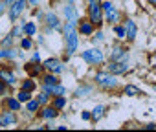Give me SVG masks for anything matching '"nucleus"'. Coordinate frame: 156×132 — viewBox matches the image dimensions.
<instances>
[{
  "label": "nucleus",
  "instance_id": "obj_1",
  "mask_svg": "<svg viewBox=\"0 0 156 132\" xmlns=\"http://www.w3.org/2000/svg\"><path fill=\"white\" fill-rule=\"evenodd\" d=\"M64 37H66V44H68V53H73L77 50V31H75V22H68L64 26Z\"/></svg>",
  "mask_w": 156,
  "mask_h": 132
},
{
  "label": "nucleus",
  "instance_id": "obj_2",
  "mask_svg": "<svg viewBox=\"0 0 156 132\" xmlns=\"http://www.w3.org/2000/svg\"><path fill=\"white\" fill-rule=\"evenodd\" d=\"M101 86H116L118 85V79L114 77V74H110V72H99V74H96V77H94Z\"/></svg>",
  "mask_w": 156,
  "mask_h": 132
},
{
  "label": "nucleus",
  "instance_id": "obj_3",
  "mask_svg": "<svg viewBox=\"0 0 156 132\" xmlns=\"http://www.w3.org/2000/svg\"><path fill=\"white\" fill-rule=\"evenodd\" d=\"M88 4H90V19H92V24H101V4H99V0H88Z\"/></svg>",
  "mask_w": 156,
  "mask_h": 132
},
{
  "label": "nucleus",
  "instance_id": "obj_4",
  "mask_svg": "<svg viewBox=\"0 0 156 132\" xmlns=\"http://www.w3.org/2000/svg\"><path fill=\"white\" fill-rule=\"evenodd\" d=\"M83 59H85L87 62H92V64H101V62H103V53H101L98 48L87 50V51H83Z\"/></svg>",
  "mask_w": 156,
  "mask_h": 132
},
{
  "label": "nucleus",
  "instance_id": "obj_5",
  "mask_svg": "<svg viewBox=\"0 0 156 132\" xmlns=\"http://www.w3.org/2000/svg\"><path fill=\"white\" fill-rule=\"evenodd\" d=\"M24 6H26L24 0H15V2L11 4V8H9V19L11 20H17L20 17V13L24 11Z\"/></svg>",
  "mask_w": 156,
  "mask_h": 132
},
{
  "label": "nucleus",
  "instance_id": "obj_6",
  "mask_svg": "<svg viewBox=\"0 0 156 132\" xmlns=\"http://www.w3.org/2000/svg\"><path fill=\"white\" fill-rule=\"evenodd\" d=\"M127 70H129V66H127L123 61H112V62L108 64V72L114 74V75H116V74H125Z\"/></svg>",
  "mask_w": 156,
  "mask_h": 132
},
{
  "label": "nucleus",
  "instance_id": "obj_7",
  "mask_svg": "<svg viewBox=\"0 0 156 132\" xmlns=\"http://www.w3.org/2000/svg\"><path fill=\"white\" fill-rule=\"evenodd\" d=\"M44 68H48V70L53 72V74H61V72H62V62L57 61V59H48V61L44 62Z\"/></svg>",
  "mask_w": 156,
  "mask_h": 132
},
{
  "label": "nucleus",
  "instance_id": "obj_8",
  "mask_svg": "<svg viewBox=\"0 0 156 132\" xmlns=\"http://www.w3.org/2000/svg\"><path fill=\"white\" fill-rule=\"evenodd\" d=\"M44 92L48 94H53V96H64V86H61L59 83L57 85H48V83H44Z\"/></svg>",
  "mask_w": 156,
  "mask_h": 132
},
{
  "label": "nucleus",
  "instance_id": "obj_9",
  "mask_svg": "<svg viewBox=\"0 0 156 132\" xmlns=\"http://www.w3.org/2000/svg\"><path fill=\"white\" fill-rule=\"evenodd\" d=\"M125 31H127V39H129V40H134V39H136V24H134L132 20H127Z\"/></svg>",
  "mask_w": 156,
  "mask_h": 132
},
{
  "label": "nucleus",
  "instance_id": "obj_10",
  "mask_svg": "<svg viewBox=\"0 0 156 132\" xmlns=\"http://www.w3.org/2000/svg\"><path fill=\"white\" fill-rule=\"evenodd\" d=\"M64 11H66V17H68L72 22H75V20H77V13H75V8H73V4H72V2H68V6L64 8Z\"/></svg>",
  "mask_w": 156,
  "mask_h": 132
},
{
  "label": "nucleus",
  "instance_id": "obj_11",
  "mask_svg": "<svg viewBox=\"0 0 156 132\" xmlns=\"http://www.w3.org/2000/svg\"><path fill=\"white\" fill-rule=\"evenodd\" d=\"M46 20H48V24H50L53 30H59V19H57L53 13H48V15H46Z\"/></svg>",
  "mask_w": 156,
  "mask_h": 132
},
{
  "label": "nucleus",
  "instance_id": "obj_12",
  "mask_svg": "<svg viewBox=\"0 0 156 132\" xmlns=\"http://www.w3.org/2000/svg\"><path fill=\"white\" fill-rule=\"evenodd\" d=\"M125 57H127V53L121 48H116L114 53H112V61H125Z\"/></svg>",
  "mask_w": 156,
  "mask_h": 132
},
{
  "label": "nucleus",
  "instance_id": "obj_13",
  "mask_svg": "<svg viewBox=\"0 0 156 132\" xmlns=\"http://www.w3.org/2000/svg\"><path fill=\"white\" fill-rule=\"evenodd\" d=\"M0 77H2L6 83H9V85L15 83V75H13L11 72H8V70H2V72H0Z\"/></svg>",
  "mask_w": 156,
  "mask_h": 132
},
{
  "label": "nucleus",
  "instance_id": "obj_14",
  "mask_svg": "<svg viewBox=\"0 0 156 132\" xmlns=\"http://www.w3.org/2000/svg\"><path fill=\"white\" fill-rule=\"evenodd\" d=\"M103 114H105V106H96L94 108V112H92V117H94V121H98V119H101L103 117Z\"/></svg>",
  "mask_w": 156,
  "mask_h": 132
},
{
  "label": "nucleus",
  "instance_id": "obj_15",
  "mask_svg": "<svg viewBox=\"0 0 156 132\" xmlns=\"http://www.w3.org/2000/svg\"><path fill=\"white\" fill-rule=\"evenodd\" d=\"M94 31V26H92V22H83L81 24V33H85V35H90Z\"/></svg>",
  "mask_w": 156,
  "mask_h": 132
},
{
  "label": "nucleus",
  "instance_id": "obj_16",
  "mask_svg": "<svg viewBox=\"0 0 156 132\" xmlns=\"http://www.w3.org/2000/svg\"><path fill=\"white\" fill-rule=\"evenodd\" d=\"M125 94H127V96H138V94H140V90H138L136 86L129 85V86H125Z\"/></svg>",
  "mask_w": 156,
  "mask_h": 132
},
{
  "label": "nucleus",
  "instance_id": "obj_17",
  "mask_svg": "<svg viewBox=\"0 0 156 132\" xmlns=\"http://www.w3.org/2000/svg\"><path fill=\"white\" fill-rule=\"evenodd\" d=\"M42 116H44V117H50V119H51V117H55V116H57V110H55V108H50V106H48V108H46V110L42 112Z\"/></svg>",
  "mask_w": 156,
  "mask_h": 132
},
{
  "label": "nucleus",
  "instance_id": "obj_18",
  "mask_svg": "<svg viewBox=\"0 0 156 132\" xmlns=\"http://www.w3.org/2000/svg\"><path fill=\"white\" fill-rule=\"evenodd\" d=\"M101 8H103V11H105V15H110V13L114 11V6H112L110 2H105V4H101Z\"/></svg>",
  "mask_w": 156,
  "mask_h": 132
},
{
  "label": "nucleus",
  "instance_id": "obj_19",
  "mask_svg": "<svg viewBox=\"0 0 156 132\" xmlns=\"http://www.w3.org/2000/svg\"><path fill=\"white\" fill-rule=\"evenodd\" d=\"M24 31H26L28 35H35L37 28H35V24H31V22H30V24H26V26H24Z\"/></svg>",
  "mask_w": 156,
  "mask_h": 132
},
{
  "label": "nucleus",
  "instance_id": "obj_20",
  "mask_svg": "<svg viewBox=\"0 0 156 132\" xmlns=\"http://www.w3.org/2000/svg\"><path fill=\"white\" fill-rule=\"evenodd\" d=\"M8 106L11 110H19L20 108V101H15V99H8Z\"/></svg>",
  "mask_w": 156,
  "mask_h": 132
},
{
  "label": "nucleus",
  "instance_id": "obj_21",
  "mask_svg": "<svg viewBox=\"0 0 156 132\" xmlns=\"http://www.w3.org/2000/svg\"><path fill=\"white\" fill-rule=\"evenodd\" d=\"M19 101H20V103L30 101V92H28V90H22V92L19 94Z\"/></svg>",
  "mask_w": 156,
  "mask_h": 132
},
{
  "label": "nucleus",
  "instance_id": "obj_22",
  "mask_svg": "<svg viewBox=\"0 0 156 132\" xmlns=\"http://www.w3.org/2000/svg\"><path fill=\"white\" fill-rule=\"evenodd\" d=\"M39 105H41L39 101H28V110H30V112H35V110L39 108Z\"/></svg>",
  "mask_w": 156,
  "mask_h": 132
},
{
  "label": "nucleus",
  "instance_id": "obj_23",
  "mask_svg": "<svg viewBox=\"0 0 156 132\" xmlns=\"http://www.w3.org/2000/svg\"><path fill=\"white\" fill-rule=\"evenodd\" d=\"M64 103H66V101H64V97H62V96H59V97L55 99V108H62V106H64Z\"/></svg>",
  "mask_w": 156,
  "mask_h": 132
},
{
  "label": "nucleus",
  "instance_id": "obj_24",
  "mask_svg": "<svg viewBox=\"0 0 156 132\" xmlns=\"http://www.w3.org/2000/svg\"><path fill=\"white\" fill-rule=\"evenodd\" d=\"M0 57H15V51L13 50H0Z\"/></svg>",
  "mask_w": 156,
  "mask_h": 132
},
{
  "label": "nucleus",
  "instance_id": "obj_25",
  "mask_svg": "<svg viewBox=\"0 0 156 132\" xmlns=\"http://www.w3.org/2000/svg\"><path fill=\"white\" fill-rule=\"evenodd\" d=\"M33 88H35V85H33L31 81H24V85H22V90H28V92H30V90H33Z\"/></svg>",
  "mask_w": 156,
  "mask_h": 132
},
{
  "label": "nucleus",
  "instance_id": "obj_26",
  "mask_svg": "<svg viewBox=\"0 0 156 132\" xmlns=\"http://www.w3.org/2000/svg\"><path fill=\"white\" fill-rule=\"evenodd\" d=\"M4 123H8V125L15 123V116H13V114H6V116H4Z\"/></svg>",
  "mask_w": 156,
  "mask_h": 132
},
{
  "label": "nucleus",
  "instance_id": "obj_27",
  "mask_svg": "<svg viewBox=\"0 0 156 132\" xmlns=\"http://www.w3.org/2000/svg\"><path fill=\"white\" fill-rule=\"evenodd\" d=\"M116 33H118L121 39H123V37H127V31H125V28H121V26H118V28H116Z\"/></svg>",
  "mask_w": 156,
  "mask_h": 132
},
{
  "label": "nucleus",
  "instance_id": "obj_28",
  "mask_svg": "<svg viewBox=\"0 0 156 132\" xmlns=\"http://www.w3.org/2000/svg\"><path fill=\"white\" fill-rule=\"evenodd\" d=\"M44 83H48V85H57V83H59V81H57V79H55V77H53V75H48V77H46V79H44Z\"/></svg>",
  "mask_w": 156,
  "mask_h": 132
},
{
  "label": "nucleus",
  "instance_id": "obj_29",
  "mask_svg": "<svg viewBox=\"0 0 156 132\" xmlns=\"http://www.w3.org/2000/svg\"><path fill=\"white\" fill-rule=\"evenodd\" d=\"M108 17V22H116L118 20V11H112L110 15H107Z\"/></svg>",
  "mask_w": 156,
  "mask_h": 132
},
{
  "label": "nucleus",
  "instance_id": "obj_30",
  "mask_svg": "<svg viewBox=\"0 0 156 132\" xmlns=\"http://www.w3.org/2000/svg\"><path fill=\"white\" fill-rule=\"evenodd\" d=\"M37 101H39V103H46V101H48V94H46V92H44V94H41Z\"/></svg>",
  "mask_w": 156,
  "mask_h": 132
},
{
  "label": "nucleus",
  "instance_id": "obj_31",
  "mask_svg": "<svg viewBox=\"0 0 156 132\" xmlns=\"http://www.w3.org/2000/svg\"><path fill=\"white\" fill-rule=\"evenodd\" d=\"M30 46H31V40H30V39H24V40H22V48H24V50H28Z\"/></svg>",
  "mask_w": 156,
  "mask_h": 132
},
{
  "label": "nucleus",
  "instance_id": "obj_32",
  "mask_svg": "<svg viewBox=\"0 0 156 132\" xmlns=\"http://www.w3.org/2000/svg\"><path fill=\"white\" fill-rule=\"evenodd\" d=\"M87 92H88V88H81V90L75 92V96H81V94H87Z\"/></svg>",
  "mask_w": 156,
  "mask_h": 132
},
{
  "label": "nucleus",
  "instance_id": "obj_33",
  "mask_svg": "<svg viewBox=\"0 0 156 132\" xmlns=\"http://www.w3.org/2000/svg\"><path fill=\"white\" fill-rule=\"evenodd\" d=\"M96 40H103V33H101V31L96 33Z\"/></svg>",
  "mask_w": 156,
  "mask_h": 132
},
{
  "label": "nucleus",
  "instance_id": "obj_34",
  "mask_svg": "<svg viewBox=\"0 0 156 132\" xmlns=\"http://www.w3.org/2000/svg\"><path fill=\"white\" fill-rule=\"evenodd\" d=\"M4 8H6V4H4V2H0V15H2V11H4Z\"/></svg>",
  "mask_w": 156,
  "mask_h": 132
},
{
  "label": "nucleus",
  "instance_id": "obj_35",
  "mask_svg": "<svg viewBox=\"0 0 156 132\" xmlns=\"http://www.w3.org/2000/svg\"><path fill=\"white\" fill-rule=\"evenodd\" d=\"M83 119H90V114L88 112H83Z\"/></svg>",
  "mask_w": 156,
  "mask_h": 132
},
{
  "label": "nucleus",
  "instance_id": "obj_36",
  "mask_svg": "<svg viewBox=\"0 0 156 132\" xmlns=\"http://www.w3.org/2000/svg\"><path fill=\"white\" fill-rule=\"evenodd\" d=\"M13 2H15V0H4V4H6V6H11Z\"/></svg>",
  "mask_w": 156,
  "mask_h": 132
},
{
  "label": "nucleus",
  "instance_id": "obj_37",
  "mask_svg": "<svg viewBox=\"0 0 156 132\" xmlns=\"http://www.w3.org/2000/svg\"><path fill=\"white\" fill-rule=\"evenodd\" d=\"M30 4H31V6H37V4H39V0H30Z\"/></svg>",
  "mask_w": 156,
  "mask_h": 132
},
{
  "label": "nucleus",
  "instance_id": "obj_38",
  "mask_svg": "<svg viewBox=\"0 0 156 132\" xmlns=\"http://www.w3.org/2000/svg\"><path fill=\"white\" fill-rule=\"evenodd\" d=\"M147 128H156V125H147Z\"/></svg>",
  "mask_w": 156,
  "mask_h": 132
},
{
  "label": "nucleus",
  "instance_id": "obj_39",
  "mask_svg": "<svg viewBox=\"0 0 156 132\" xmlns=\"http://www.w3.org/2000/svg\"><path fill=\"white\" fill-rule=\"evenodd\" d=\"M2 90H4V85H2V83H0V94H2Z\"/></svg>",
  "mask_w": 156,
  "mask_h": 132
},
{
  "label": "nucleus",
  "instance_id": "obj_40",
  "mask_svg": "<svg viewBox=\"0 0 156 132\" xmlns=\"http://www.w3.org/2000/svg\"><path fill=\"white\" fill-rule=\"evenodd\" d=\"M151 2H152V4H156V0H151Z\"/></svg>",
  "mask_w": 156,
  "mask_h": 132
}]
</instances>
